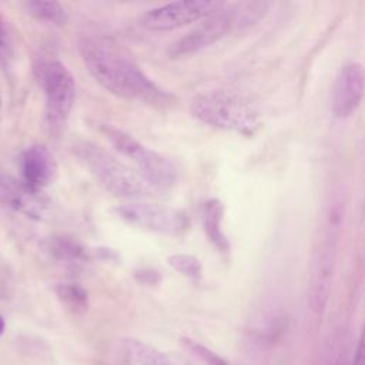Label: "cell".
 Returning <instances> with one entry per match:
<instances>
[{"label":"cell","instance_id":"1","mask_svg":"<svg viewBox=\"0 0 365 365\" xmlns=\"http://www.w3.org/2000/svg\"><path fill=\"white\" fill-rule=\"evenodd\" d=\"M81 58L93 78L107 91L157 107H168L175 97L160 88L137 63L111 38L84 34L80 40Z\"/></svg>","mask_w":365,"mask_h":365},{"label":"cell","instance_id":"2","mask_svg":"<svg viewBox=\"0 0 365 365\" xmlns=\"http://www.w3.org/2000/svg\"><path fill=\"white\" fill-rule=\"evenodd\" d=\"M73 153L96 181L117 197L143 198L157 192L137 170L114 158L94 143L78 141L73 145Z\"/></svg>","mask_w":365,"mask_h":365},{"label":"cell","instance_id":"3","mask_svg":"<svg viewBox=\"0 0 365 365\" xmlns=\"http://www.w3.org/2000/svg\"><path fill=\"white\" fill-rule=\"evenodd\" d=\"M342 211L339 204H334L318 228V235L312 248L309 262V307L315 314H322L331 291L335 261L338 254V242L341 238Z\"/></svg>","mask_w":365,"mask_h":365},{"label":"cell","instance_id":"4","mask_svg":"<svg viewBox=\"0 0 365 365\" xmlns=\"http://www.w3.org/2000/svg\"><path fill=\"white\" fill-rule=\"evenodd\" d=\"M192 115L215 128L250 135L258 127V113L244 97L231 91L214 90L195 96L191 101Z\"/></svg>","mask_w":365,"mask_h":365},{"label":"cell","instance_id":"5","mask_svg":"<svg viewBox=\"0 0 365 365\" xmlns=\"http://www.w3.org/2000/svg\"><path fill=\"white\" fill-rule=\"evenodd\" d=\"M34 74L46 96V118L53 131L61 130L71 113L76 97V81L70 70L53 56L36 60Z\"/></svg>","mask_w":365,"mask_h":365},{"label":"cell","instance_id":"6","mask_svg":"<svg viewBox=\"0 0 365 365\" xmlns=\"http://www.w3.org/2000/svg\"><path fill=\"white\" fill-rule=\"evenodd\" d=\"M100 128L118 153L133 160L137 165V171L157 192L167 191L177 182V168L168 158L150 150L134 137L115 127L103 124Z\"/></svg>","mask_w":365,"mask_h":365},{"label":"cell","instance_id":"7","mask_svg":"<svg viewBox=\"0 0 365 365\" xmlns=\"http://www.w3.org/2000/svg\"><path fill=\"white\" fill-rule=\"evenodd\" d=\"M117 215L130 225L168 237L182 235L190 227V217L180 208L150 202H133L115 208Z\"/></svg>","mask_w":365,"mask_h":365},{"label":"cell","instance_id":"8","mask_svg":"<svg viewBox=\"0 0 365 365\" xmlns=\"http://www.w3.org/2000/svg\"><path fill=\"white\" fill-rule=\"evenodd\" d=\"M222 7L224 3L215 0L173 1L147 11L141 19V24L153 31H168L204 20Z\"/></svg>","mask_w":365,"mask_h":365},{"label":"cell","instance_id":"9","mask_svg":"<svg viewBox=\"0 0 365 365\" xmlns=\"http://www.w3.org/2000/svg\"><path fill=\"white\" fill-rule=\"evenodd\" d=\"M235 26V13L232 9L222 7L217 13L205 17L191 31L180 37L168 48V54L173 58L191 56L198 53L220 38H222Z\"/></svg>","mask_w":365,"mask_h":365},{"label":"cell","instance_id":"10","mask_svg":"<svg viewBox=\"0 0 365 365\" xmlns=\"http://www.w3.org/2000/svg\"><path fill=\"white\" fill-rule=\"evenodd\" d=\"M0 198L14 211L38 221L51 218L54 211L51 201L41 190L33 188L24 181L11 177L0 178Z\"/></svg>","mask_w":365,"mask_h":365},{"label":"cell","instance_id":"11","mask_svg":"<svg viewBox=\"0 0 365 365\" xmlns=\"http://www.w3.org/2000/svg\"><path fill=\"white\" fill-rule=\"evenodd\" d=\"M365 94V71L358 63L345 64L332 86L331 110L336 118L351 117Z\"/></svg>","mask_w":365,"mask_h":365},{"label":"cell","instance_id":"12","mask_svg":"<svg viewBox=\"0 0 365 365\" xmlns=\"http://www.w3.org/2000/svg\"><path fill=\"white\" fill-rule=\"evenodd\" d=\"M19 165L21 181L37 190L53 184L58 174V164L54 154L43 144L27 147L20 155Z\"/></svg>","mask_w":365,"mask_h":365},{"label":"cell","instance_id":"13","mask_svg":"<svg viewBox=\"0 0 365 365\" xmlns=\"http://www.w3.org/2000/svg\"><path fill=\"white\" fill-rule=\"evenodd\" d=\"M43 248L53 259L68 265H77L93 259V250L64 234L48 235L43 241Z\"/></svg>","mask_w":365,"mask_h":365},{"label":"cell","instance_id":"14","mask_svg":"<svg viewBox=\"0 0 365 365\" xmlns=\"http://www.w3.org/2000/svg\"><path fill=\"white\" fill-rule=\"evenodd\" d=\"M123 354L127 365H187L181 359L134 338H128L123 342Z\"/></svg>","mask_w":365,"mask_h":365},{"label":"cell","instance_id":"15","mask_svg":"<svg viewBox=\"0 0 365 365\" xmlns=\"http://www.w3.org/2000/svg\"><path fill=\"white\" fill-rule=\"evenodd\" d=\"M222 215H224V207L221 204V201L212 198L208 200L204 204L202 208V225H204V231L208 237V240L222 252H225L228 250V240L221 228V222H222Z\"/></svg>","mask_w":365,"mask_h":365},{"label":"cell","instance_id":"16","mask_svg":"<svg viewBox=\"0 0 365 365\" xmlns=\"http://www.w3.org/2000/svg\"><path fill=\"white\" fill-rule=\"evenodd\" d=\"M26 10L37 20L46 21L53 26H64L68 20L66 9L57 1L31 0L26 3Z\"/></svg>","mask_w":365,"mask_h":365},{"label":"cell","instance_id":"17","mask_svg":"<svg viewBox=\"0 0 365 365\" xmlns=\"http://www.w3.org/2000/svg\"><path fill=\"white\" fill-rule=\"evenodd\" d=\"M56 294L61 304L73 314H83L88 307L87 291L78 284L64 282L56 287Z\"/></svg>","mask_w":365,"mask_h":365},{"label":"cell","instance_id":"18","mask_svg":"<svg viewBox=\"0 0 365 365\" xmlns=\"http://www.w3.org/2000/svg\"><path fill=\"white\" fill-rule=\"evenodd\" d=\"M168 265L173 269L178 271L180 274H182L184 277H188L191 279L200 278L201 272H202V265H201L200 259L194 255L184 254V252L170 255L168 257Z\"/></svg>","mask_w":365,"mask_h":365},{"label":"cell","instance_id":"19","mask_svg":"<svg viewBox=\"0 0 365 365\" xmlns=\"http://www.w3.org/2000/svg\"><path fill=\"white\" fill-rule=\"evenodd\" d=\"M184 344L191 349L194 351L195 354H198L208 365H225L224 361L221 358H218L217 355H214L211 351H208L205 346L194 342L192 339H184Z\"/></svg>","mask_w":365,"mask_h":365},{"label":"cell","instance_id":"20","mask_svg":"<svg viewBox=\"0 0 365 365\" xmlns=\"http://www.w3.org/2000/svg\"><path fill=\"white\" fill-rule=\"evenodd\" d=\"M134 278L143 285L154 287V285L160 284L161 274L157 269H153V268H141V269L134 271Z\"/></svg>","mask_w":365,"mask_h":365},{"label":"cell","instance_id":"21","mask_svg":"<svg viewBox=\"0 0 365 365\" xmlns=\"http://www.w3.org/2000/svg\"><path fill=\"white\" fill-rule=\"evenodd\" d=\"M11 57V41L6 29V24L3 21V17L0 16V63H7Z\"/></svg>","mask_w":365,"mask_h":365},{"label":"cell","instance_id":"22","mask_svg":"<svg viewBox=\"0 0 365 365\" xmlns=\"http://www.w3.org/2000/svg\"><path fill=\"white\" fill-rule=\"evenodd\" d=\"M352 365H365V324L362 327Z\"/></svg>","mask_w":365,"mask_h":365},{"label":"cell","instance_id":"23","mask_svg":"<svg viewBox=\"0 0 365 365\" xmlns=\"http://www.w3.org/2000/svg\"><path fill=\"white\" fill-rule=\"evenodd\" d=\"M4 328H6V322H4L3 317L0 315V335L4 332Z\"/></svg>","mask_w":365,"mask_h":365}]
</instances>
